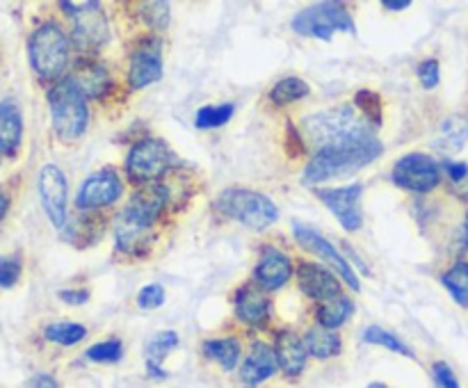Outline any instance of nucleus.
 <instances>
[{
    "instance_id": "1",
    "label": "nucleus",
    "mask_w": 468,
    "mask_h": 388,
    "mask_svg": "<svg viewBox=\"0 0 468 388\" xmlns=\"http://www.w3.org/2000/svg\"><path fill=\"white\" fill-rule=\"evenodd\" d=\"M384 151L382 142L375 135L373 126H361L338 140L329 142L327 146L315 151L304 169L306 185H320V183L334 181V178L352 176L368 167L375 158Z\"/></svg>"
},
{
    "instance_id": "2",
    "label": "nucleus",
    "mask_w": 468,
    "mask_h": 388,
    "mask_svg": "<svg viewBox=\"0 0 468 388\" xmlns=\"http://www.w3.org/2000/svg\"><path fill=\"white\" fill-rule=\"evenodd\" d=\"M48 108L55 135L62 142L78 140L87 131V123H90L87 96L69 76L50 87Z\"/></svg>"
},
{
    "instance_id": "3",
    "label": "nucleus",
    "mask_w": 468,
    "mask_h": 388,
    "mask_svg": "<svg viewBox=\"0 0 468 388\" xmlns=\"http://www.w3.org/2000/svg\"><path fill=\"white\" fill-rule=\"evenodd\" d=\"M215 208L229 219H236L251 231H265L279 219V208L263 192L247 190V187H231L224 190L215 201Z\"/></svg>"
},
{
    "instance_id": "4",
    "label": "nucleus",
    "mask_w": 468,
    "mask_h": 388,
    "mask_svg": "<svg viewBox=\"0 0 468 388\" xmlns=\"http://www.w3.org/2000/svg\"><path fill=\"white\" fill-rule=\"evenodd\" d=\"M27 53H30V64L37 76L44 80H62L59 76L69 64V37L58 23H44L32 32Z\"/></svg>"
},
{
    "instance_id": "5",
    "label": "nucleus",
    "mask_w": 468,
    "mask_h": 388,
    "mask_svg": "<svg viewBox=\"0 0 468 388\" xmlns=\"http://www.w3.org/2000/svg\"><path fill=\"white\" fill-rule=\"evenodd\" d=\"M178 164L176 155L169 144L160 137H144L131 146L126 158V172L133 183L140 185H154L165 173L172 172Z\"/></svg>"
},
{
    "instance_id": "6",
    "label": "nucleus",
    "mask_w": 468,
    "mask_h": 388,
    "mask_svg": "<svg viewBox=\"0 0 468 388\" xmlns=\"http://www.w3.org/2000/svg\"><path fill=\"white\" fill-rule=\"evenodd\" d=\"M361 126H370L364 117H359L355 105H336V108L323 110L302 121V137L304 144L315 146V151L327 146L329 142L347 135Z\"/></svg>"
},
{
    "instance_id": "7",
    "label": "nucleus",
    "mask_w": 468,
    "mask_h": 388,
    "mask_svg": "<svg viewBox=\"0 0 468 388\" xmlns=\"http://www.w3.org/2000/svg\"><path fill=\"white\" fill-rule=\"evenodd\" d=\"M292 30L297 35L329 41L334 37V32H350V35H355L356 26L346 5L336 3V0H329V3L311 5V7L297 12L292 16Z\"/></svg>"
},
{
    "instance_id": "8",
    "label": "nucleus",
    "mask_w": 468,
    "mask_h": 388,
    "mask_svg": "<svg viewBox=\"0 0 468 388\" xmlns=\"http://www.w3.org/2000/svg\"><path fill=\"white\" fill-rule=\"evenodd\" d=\"M59 7L67 9L69 16H73L71 41L78 50L90 53V50H99L101 46L108 44V16L96 0H91V3H67L64 0V3H59Z\"/></svg>"
},
{
    "instance_id": "9",
    "label": "nucleus",
    "mask_w": 468,
    "mask_h": 388,
    "mask_svg": "<svg viewBox=\"0 0 468 388\" xmlns=\"http://www.w3.org/2000/svg\"><path fill=\"white\" fill-rule=\"evenodd\" d=\"M393 183L407 192L428 194L441 183V164L425 153H407L393 167Z\"/></svg>"
},
{
    "instance_id": "10",
    "label": "nucleus",
    "mask_w": 468,
    "mask_h": 388,
    "mask_svg": "<svg viewBox=\"0 0 468 388\" xmlns=\"http://www.w3.org/2000/svg\"><path fill=\"white\" fill-rule=\"evenodd\" d=\"M167 187H163L160 183L142 185L140 190L126 201V205H123V210L119 213L117 219L131 224V226L154 231L155 222H158L165 205H167Z\"/></svg>"
},
{
    "instance_id": "11",
    "label": "nucleus",
    "mask_w": 468,
    "mask_h": 388,
    "mask_svg": "<svg viewBox=\"0 0 468 388\" xmlns=\"http://www.w3.org/2000/svg\"><path fill=\"white\" fill-rule=\"evenodd\" d=\"M361 194L364 185L352 183L346 187H327V190H315V196L334 213V217L341 222L346 231H359L364 224V213H361Z\"/></svg>"
},
{
    "instance_id": "12",
    "label": "nucleus",
    "mask_w": 468,
    "mask_h": 388,
    "mask_svg": "<svg viewBox=\"0 0 468 388\" xmlns=\"http://www.w3.org/2000/svg\"><path fill=\"white\" fill-rule=\"evenodd\" d=\"M292 228H295L292 233H295V240L302 249H306L309 254H315L318 258H323L329 267H336L338 274L346 278V283L352 288V290H361L359 277H356L355 269H352L350 260H347L341 251L334 249V245L327 240V237H323L318 231H314V228L304 226V224L300 222L292 224Z\"/></svg>"
},
{
    "instance_id": "13",
    "label": "nucleus",
    "mask_w": 468,
    "mask_h": 388,
    "mask_svg": "<svg viewBox=\"0 0 468 388\" xmlns=\"http://www.w3.org/2000/svg\"><path fill=\"white\" fill-rule=\"evenodd\" d=\"M123 183L114 169H101V172L91 173L85 183H82L80 192L76 196V205L85 213H94V210L108 208L114 201L122 199Z\"/></svg>"
},
{
    "instance_id": "14",
    "label": "nucleus",
    "mask_w": 468,
    "mask_h": 388,
    "mask_svg": "<svg viewBox=\"0 0 468 388\" xmlns=\"http://www.w3.org/2000/svg\"><path fill=\"white\" fill-rule=\"evenodd\" d=\"M39 196L46 215L55 228H64L67 224V201L69 187L67 176L58 164H46L39 172Z\"/></svg>"
},
{
    "instance_id": "15",
    "label": "nucleus",
    "mask_w": 468,
    "mask_h": 388,
    "mask_svg": "<svg viewBox=\"0 0 468 388\" xmlns=\"http://www.w3.org/2000/svg\"><path fill=\"white\" fill-rule=\"evenodd\" d=\"M163 78V41L158 37L144 39L135 48L128 68V85L133 89H142Z\"/></svg>"
},
{
    "instance_id": "16",
    "label": "nucleus",
    "mask_w": 468,
    "mask_h": 388,
    "mask_svg": "<svg viewBox=\"0 0 468 388\" xmlns=\"http://www.w3.org/2000/svg\"><path fill=\"white\" fill-rule=\"evenodd\" d=\"M277 372H282V370H279L274 347L263 341H256L251 350L247 351L245 359H242L240 368H238V382H240L242 388H259L265 382H270Z\"/></svg>"
},
{
    "instance_id": "17",
    "label": "nucleus",
    "mask_w": 468,
    "mask_h": 388,
    "mask_svg": "<svg viewBox=\"0 0 468 388\" xmlns=\"http://www.w3.org/2000/svg\"><path fill=\"white\" fill-rule=\"evenodd\" d=\"M292 277V260L283 251L274 246H263L261 258L256 263L254 278L261 290H279Z\"/></svg>"
},
{
    "instance_id": "18",
    "label": "nucleus",
    "mask_w": 468,
    "mask_h": 388,
    "mask_svg": "<svg viewBox=\"0 0 468 388\" xmlns=\"http://www.w3.org/2000/svg\"><path fill=\"white\" fill-rule=\"evenodd\" d=\"M297 281H300L302 292L315 301H329L341 295V281L324 265L300 263V267H297Z\"/></svg>"
},
{
    "instance_id": "19",
    "label": "nucleus",
    "mask_w": 468,
    "mask_h": 388,
    "mask_svg": "<svg viewBox=\"0 0 468 388\" xmlns=\"http://www.w3.org/2000/svg\"><path fill=\"white\" fill-rule=\"evenodd\" d=\"M274 354H277L279 370L288 379H297L304 374L306 363H309V351H306L304 341L291 329H282L274 336Z\"/></svg>"
},
{
    "instance_id": "20",
    "label": "nucleus",
    "mask_w": 468,
    "mask_h": 388,
    "mask_svg": "<svg viewBox=\"0 0 468 388\" xmlns=\"http://www.w3.org/2000/svg\"><path fill=\"white\" fill-rule=\"evenodd\" d=\"M236 318L247 327L263 329L270 322V301L256 286H242L236 295Z\"/></svg>"
},
{
    "instance_id": "21",
    "label": "nucleus",
    "mask_w": 468,
    "mask_h": 388,
    "mask_svg": "<svg viewBox=\"0 0 468 388\" xmlns=\"http://www.w3.org/2000/svg\"><path fill=\"white\" fill-rule=\"evenodd\" d=\"M468 142V117L466 114H451L439 123L434 132L432 146L441 153H457L466 146Z\"/></svg>"
},
{
    "instance_id": "22",
    "label": "nucleus",
    "mask_w": 468,
    "mask_h": 388,
    "mask_svg": "<svg viewBox=\"0 0 468 388\" xmlns=\"http://www.w3.org/2000/svg\"><path fill=\"white\" fill-rule=\"evenodd\" d=\"M23 137V117L12 99L0 103V155H16Z\"/></svg>"
},
{
    "instance_id": "23",
    "label": "nucleus",
    "mask_w": 468,
    "mask_h": 388,
    "mask_svg": "<svg viewBox=\"0 0 468 388\" xmlns=\"http://www.w3.org/2000/svg\"><path fill=\"white\" fill-rule=\"evenodd\" d=\"M201 354L208 361H213V363H218L224 372H233V370L240 368L242 363L240 341L233 336L208 338V341L201 345Z\"/></svg>"
},
{
    "instance_id": "24",
    "label": "nucleus",
    "mask_w": 468,
    "mask_h": 388,
    "mask_svg": "<svg viewBox=\"0 0 468 388\" xmlns=\"http://www.w3.org/2000/svg\"><path fill=\"white\" fill-rule=\"evenodd\" d=\"M178 347V333L176 331H160L146 342L144 359H146V372L154 379L167 377V370L163 368V361L172 354Z\"/></svg>"
},
{
    "instance_id": "25",
    "label": "nucleus",
    "mask_w": 468,
    "mask_h": 388,
    "mask_svg": "<svg viewBox=\"0 0 468 388\" xmlns=\"http://www.w3.org/2000/svg\"><path fill=\"white\" fill-rule=\"evenodd\" d=\"M103 233V222L94 217V213H82L78 217H73L71 222L67 219L62 228V237L69 245L78 246V249H85L87 245H94L96 240Z\"/></svg>"
},
{
    "instance_id": "26",
    "label": "nucleus",
    "mask_w": 468,
    "mask_h": 388,
    "mask_svg": "<svg viewBox=\"0 0 468 388\" xmlns=\"http://www.w3.org/2000/svg\"><path fill=\"white\" fill-rule=\"evenodd\" d=\"M302 341H304V347H306V351H309L311 359L327 361V359H334V356H338L343 351L341 336H338L336 331H332V329L320 327V324L311 327L309 331L302 336Z\"/></svg>"
},
{
    "instance_id": "27",
    "label": "nucleus",
    "mask_w": 468,
    "mask_h": 388,
    "mask_svg": "<svg viewBox=\"0 0 468 388\" xmlns=\"http://www.w3.org/2000/svg\"><path fill=\"white\" fill-rule=\"evenodd\" d=\"M114 237H117V249L128 256H142L151 249L155 240V231H146V228L131 226V224L117 219L114 224Z\"/></svg>"
},
{
    "instance_id": "28",
    "label": "nucleus",
    "mask_w": 468,
    "mask_h": 388,
    "mask_svg": "<svg viewBox=\"0 0 468 388\" xmlns=\"http://www.w3.org/2000/svg\"><path fill=\"white\" fill-rule=\"evenodd\" d=\"M69 78L76 82L78 89H80L87 99H99V96H103V91L110 87V78L108 73H105V68L94 62H80L76 67V71Z\"/></svg>"
},
{
    "instance_id": "29",
    "label": "nucleus",
    "mask_w": 468,
    "mask_h": 388,
    "mask_svg": "<svg viewBox=\"0 0 468 388\" xmlns=\"http://www.w3.org/2000/svg\"><path fill=\"white\" fill-rule=\"evenodd\" d=\"M352 313H355V301L347 299L346 295H338L334 297V299L323 301V304L318 306V310H315V320H318L320 327L336 331L338 327H343V324L350 320Z\"/></svg>"
},
{
    "instance_id": "30",
    "label": "nucleus",
    "mask_w": 468,
    "mask_h": 388,
    "mask_svg": "<svg viewBox=\"0 0 468 388\" xmlns=\"http://www.w3.org/2000/svg\"><path fill=\"white\" fill-rule=\"evenodd\" d=\"M443 288L451 292L452 299L460 306H468V263L460 260L452 267H448L441 277Z\"/></svg>"
},
{
    "instance_id": "31",
    "label": "nucleus",
    "mask_w": 468,
    "mask_h": 388,
    "mask_svg": "<svg viewBox=\"0 0 468 388\" xmlns=\"http://www.w3.org/2000/svg\"><path fill=\"white\" fill-rule=\"evenodd\" d=\"M311 91V87L306 85L302 78H283V80H279L277 85L272 87V91H270V100H272L274 105H291L295 103V100H302L306 99Z\"/></svg>"
},
{
    "instance_id": "32",
    "label": "nucleus",
    "mask_w": 468,
    "mask_h": 388,
    "mask_svg": "<svg viewBox=\"0 0 468 388\" xmlns=\"http://www.w3.org/2000/svg\"><path fill=\"white\" fill-rule=\"evenodd\" d=\"M85 336H87V329L78 322H50L48 327L44 329L46 341L62 347L78 345L80 341H85Z\"/></svg>"
},
{
    "instance_id": "33",
    "label": "nucleus",
    "mask_w": 468,
    "mask_h": 388,
    "mask_svg": "<svg viewBox=\"0 0 468 388\" xmlns=\"http://www.w3.org/2000/svg\"><path fill=\"white\" fill-rule=\"evenodd\" d=\"M236 114V105L233 103H218V105H204L197 110L195 114V126L199 131H210V128H219L224 123L231 121Z\"/></svg>"
},
{
    "instance_id": "34",
    "label": "nucleus",
    "mask_w": 468,
    "mask_h": 388,
    "mask_svg": "<svg viewBox=\"0 0 468 388\" xmlns=\"http://www.w3.org/2000/svg\"><path fill=\"white\" fill-rule=\"evenodd\" d=\"M364 341L368 342V345L387 347V350H391L393 354H400V356H407V359H414V351H411L410 345H405V341H400L396 333L387 331V329L378 327V324H370V327L366 329Z\"/></svg>"
},
{
    "instance_id": "35",
    "label": "nucleus",
    "mask_w": 468,
    "mask_h": 388,
    "mask_svg": "<svg viewBox=\"0 0 468 388\" xmlns=\"http://www.w3.org/2000/svg\"><path fill=\"white\" fill-rule=\"evenodd\" d=\"M355 103H356V108L361 110V114H364V119L370 123V126L373 128L382 126L384 112H382V99H379L378 91L359 89L355 96Z\"/></svg>"
},
{
    "instance_id": "36",
    "label": "nucleus",
    "mask_w": 468,
    "mask_h": 388,
    "mask_svg": "<svg viewBox=\"0 0 468 388\" xmlns=\"http://www.w3.org/2000/svg\"><path fill=\"white\" fill-rule=\"evenodd\" d=\"M85 356L94 363H117L123 356V342L119 338H108V341H101L96 345H91L85 351Z\"/></svg>"
},
{
    "instance_id": "37",
    "label": "nucleus",
    "mask_w": 468,
    "mask_h": 388,
    "mask_svg": "<svg viewBox=\"0 0 468 388\" xmlns=\"http://www.w3.org/2000/svg\"><path fill=\"white\" fill-rule=\"evenodd\" d=\"M140 16L151 30H165V27L169 26L172 12H169V3H163V0H151V3L142 5Z\"/></svg>"
},
{
    "instance_id": "38",
    "label": "nucleus",
    "mask_w": 468,
    "mask_h": 388,
    "mask_svg": "<svg viewBox=\"0 0 468 388\" xmlns=\"http://www.w3.org/2000/svg\"><path fill=\"white\" fill-rule=\"evenodd\" d=\"M165 304V288L160 283H149L137 292V306L144 310L160 309Z\"/></svg>"
},
{
    "instance_id": "39",
    "label": "nucleus",
    "mask_w": 468,
    "mask_h": 388,
    "mask_svg": "<svg viewBox=\"0 0 468 388\" xmlns=\"http://www.w3.org/2000/svg\"><path fill=\"white\" fill-rule=\"evenodd\" d=\"M21 278V260L14 256L0 258V288H12Z\"/></svg>"
},
{
    "instance_id": "40",
    "label": "nucleus",
    "mask_w": 468,
    "mask_h": 388,
    "mask_svg": "<svg viewBox=\"0 0 468 388\" xmlns=\"http://www.w3.org/2000/svg\"><path fill=\"white\" fill-rule=\"evenodd\" d=\"M432 379L434 388H462L455 370H452L446 361H437V363L432 365Z\"/></svg>"
},
{
    "instance_id": "41",
    "label": "nucleus",
    "mask_w": 468,
    "mask_h": 388,
    "mask_svg": "<svg viewBox=\"0 0 468 388\" xmlns=\"http://www.w3.org/2000/svg\"><path fill=\"white\" fill-rule=\"evenodd\" d=\"M439 78H441V73H439L437 59H423L419 64V80L423 82L425 89H434L439 85Z\"/></svg>"
},
{
    "instance_id": "42",
    "label": "nucleus",
    "mask_w": 468,
    "mask_h": 388,
    "mask_svg": "<svg viewBox=\"0 0 468 388\" xmlns=\"http://www.w3.org/2000/svg\"><path fill=\"white\" fill-rule=\"evenodd\" d=\"M58 297L64 301V304L82 306L87 299H90V290H87V288H71V290H59Z\"/></svg>"
},
{
    "instance_id": "43",
    "label": "nucleus",
    "mask_w": 468,
    "mask_h": 388,
    "mask_svg": "<svg viewBox=\"0 0 468 388\" xmlns=\"http://www.w3.org/2000/svg\"><path fill=\"white\" fill-rule=\"evenodd\" d=\"M443 167H446L448 176H451L452 183H464L468 178V164L466 163H452V160H448Z\"/></svg>"
},
{
    "instance_id": "44",
    "label": "nucleus",
    "mask_w": 468,
    "mask_h": 388,
    "mask_svg": "<svg viewBox=\"0 0 468 388\" xmlns=\"http://www.w3.org/2000/svg\"><path fill=\"white\" fill-rule=\"evenodd\" d=\"M410 5V0H382V9H388V12H400V9H407Z\"/></svg>"
},
{
    "instance_id": "45",
    "label": "nucleus",
    "mask_w": 468,
    "mask_h": 388,
    "mask_svg": "<svg viewBox=\"0 0 468 388\" xmlns=\"http://www.w3.org/2000/svg\"><path fill=\"white\" fill-rule=\"evenodd\" d=\"M35 388H58V382L50 374H39L35 382Z\"/></svg>"
},
{
    "instance_id": "46",
    "label": "nucleus",
    "mask_w": 468,
    "mask_h": 388,
    "mask_svg": "<svg viewBox=\"0 0 468 388\" xmlns=\"http://www.w3.org/2000/svg\"><path fill=\"white\" fill-rule=\"evenodd\" d=\"M7 210H9V196H7V192L3 190V185H0V222L5 219Z\"/></svg>"
},
{
    "instance_id": "47",
    "label": "nucleus",
    "mask_w": 468,
    "mask_h": 388,
    "mask_svg": "<svg viewBox=\"0 0 468 388\" xmlns=\"http://www.w3.org/2000/svg\"><path fill=\"white\" fill-rule=\"evenodd\" d=\"M366 388H391V386H387V383H382V382H373V383H368Z\"/></svg>"
},
{
    "instance_id": "48",
    "label": "nucleus",
    "mask_w": 468,
    "mask_h": 388,
    "mask_svg": "<svg viewBox=\"0 0 468 388\" xmlns=\"http://www.w3.org/2000/svg\"><path fill=\"white\" fill-rule=\"evenodd\" d=\"M464 240H466V246H468V215H466V222H464Z\"/></svg>"
}]
</instances>
